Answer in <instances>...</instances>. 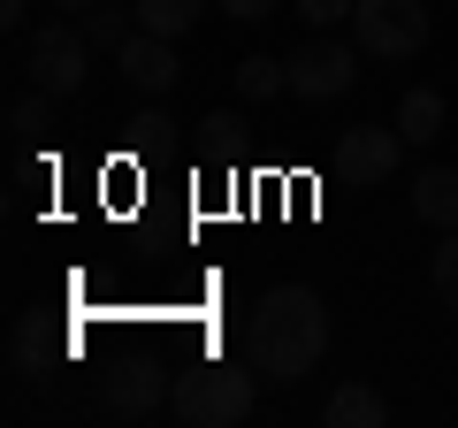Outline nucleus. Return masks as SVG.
Masks as SVG:
<instances>
[{"instance_id": "3", "label": "nucleus", "mask_w": 458, "mask_h": 428, "mask_svg": "<svg viewBox=\"0 0 458 428\" xmlns=\"http://www.w3.org/2000/svg\"><path fill=\"white\" fill-rule=\"evenodd\" d=\"M352 39L375 62H412L428 47V8L420 0H360L352 8Z\"/></svg>"}, {"instance_id": "6", "label": "nucleus", "mask_w": 458, "mask_h": 428, "mask_svg": "<svg viewBox=\"0 0 458 428\" xmlns=\"http://www.w3.org/2000/svg\"><path fill=\"white\" fill-rule=\"evenodd\" d=\"M352 77H360V39L344 47V39H306V47H291V92L298 99H336L352 92Z\"/></svg>"}, {"instance_id": "5", "label": "nucleus", "mask_w": 458, "mask_h": 428, "mask_svg": "<svg viewBox=\"0 0 458 428\" xmlns=\"http://www.w3.org/2000/svg\"><path fill=\"white\" fill-rule=\"evenodd\" d=\"M168 390H176V367L153 360V352H131V360H114V375H107V413L114 421H146V413L168 406Z\"/></svg>"}, {"instance_id": "20", "label": "nucleus", "mask_w": 458, "mask_h": 428, "mask_svg": "<svg viewBox=\"0 0 458 428\" xmlns=\"http://www.w3.org/2000/svg\"><path fill=\"white\" fill-rule=\"evenodd\" d=\"M0 23H8V31H23V23H31V0H0Z\"/></svg>"}, {"instance_id": "14", "label": "nucleus", "mask_w": 458, "mask_h": 428, "mask_svg": "<svg viewBox=\"0 0 458 428\" xmlns=\"http://www.w3.org/2000/svg\"><path fill=\"white\" fill-rule=\"evenodd\" d=\"M237 92H245V99L291 92V62H276V54H245V62H237Z\"/></svg>"}, {"instance_id": "8", "label": "nucleus", "mask_w": 458, "mask_h": 428, "mask_svg": "<svg viewBox=\"0 0 458 428\" xmlns=\"http://www.w3.org/2000/svg\"><path fill=\"white\" fill-rule=\"evenodd\" d=\"M114 69H123V84H131V92H146V99H168V92L183 84L176 39H161V31H131L123 47H114Z\"/></svg>"}, {"instance_id": "2", "label": "nucleus", "mask_w": 458, "mask_h": 428, "mask_svg": "<svg viewBox=\"0 0 458 428\" xmlns=\"http://www.w3.org/2000/svg\"><path fill=\"white\" fill-rule=\"evenodd\" d=\"M252 398H260V375L245 367H222V360H199L176 375V390H168V413H176L183 428H237L252 413Z\"/></svg>"}, {"instance_id": "11", "label": "nucleus", "mask_w": 458, "mask_h": 428, "mask_svg": "<svg viewBox=\"0 0 458 428\" xmlns=\"http://www.w3.org/2000/svg\"><path fill=\"white\" fill-rule=\"evenodd\" d=\"M397 138H405V146L443 138V92L436 84H405V99H397Z\"/></svg>"}, {"instance_id": "10", "label": "nucleus", "mask_w": 458, "mask_h": 428, "mask_svg": "<svg viewBox=\"0 0 458 428\" xmlns=\"http://www.w3.org/2000/svg\"><path fill=\"white\" fill-rule=\"evenodd\" d=\"M412 214L428 230H458V168H420L412 176Z\"/></svg>"}, {"instance_id": "18", "label": "nucleus", "mask_w": 458, "mask_h": 428, "mask_svg": "<svg viewBox=\"0 0 458 428\" xmlns=\"http://www.w3.org/2000/svg\"><path fill=\"white\" fill-rule=\"evenodd\" d=\"M291 8H298V23L328 31V23H352V8H360V0H291Z\"/></svg>"}, {"instance_id": "15", "label": "nucleus", "mask_w": 458, "mask_h": 428, "mask_svg": "<svg viewBox=\"0 0 458 428\" xmlns=\"http://www.w3.org/2000/svg\"><path fill=\"white\" fill-rule=\"evenodd\" d=\"M77 23H84V39H92V54H114L123 39H131V16H123L114 0H99V8H84Z\"/></svg>"}, {"instance_id": "4", "label": "nucleus", "mask_w": 458, "mask_h": 428, "mask_svg": "<svg viewBox=\"0 0 458 428\" xmlns=\"http://www.w3.org/2000/svg\"><path fill=\"white\" fill-rule=\"evenodd\" d=\"M84 62H92L84 23H47V31H31V54H23L31 84H38V92H54V99H69L84 84Z\"/></svg>"}, {"instance_id": "9", "label": "nucleus", "mask_w": 458, "mask_h": 428, "mask_svg": "<svg viewBox=\"0 0 458 428\" xmlns=\"http://www.w3.org/2000/svg\"><path fill=\"white\" fill-rule=\"evenodd\" d=\"M397 161H405V138H397V123L382 131V123H352L344 131V184L352 192H367V184H390Z\"/></svg>"}, {"instance_id": "1", "label": "nucleus", "mask_w": 458, "mask_h": 428, "mask_svg": "<svg viewBox=\"0 0 458 428\" xmlns=\"http://www.w3.org/2000/svg\"><path fill=\"white\" fill-rule=\"evenodd\" d=\"M321 352H328V306L306 283H276V291L245 313V360H252L260 382L298 390V382L321 367Z\"/></svg>"}, {"instance_id": "19", "label": "nucleus", "mask_w": 458, "mask_h": 428, "mask_svg": "<svg viewBox=\"0 0 458 428\" xmlns=\"http://www.w3.org/2000/svg\"><path fill=\"white\" fill-rule=\"evenodd\" d=\"M222 8H229L237 23H267V16H276V0H222Z\"/></svg>"}, {"instance_id": "7", "label": "nucleus", "mask_w": 458, "mask_h": 428, "mask_svg": "<svg viewBox=\"0 0 458 428\" xmlns=\"http://www.w3.org/2000/svg\"><path fill=\"white\" fill-rule=\"evenodd\" d=\"M69 313L62 306H31L16 313V330H8V360H16L23 382H47V360H69Z\"/></svg>"}, {"instance_id": "21", "label": "nucleus", "mask_w": 458, "mask_h": 428, "mask_svg": "<svg viewBox=\"0 0 458 428\" xmlns=\"http://www.w3.org/2000/svg\"><path fill=\"white\" fill-rule=\"evenodd\" d=\"M54 8H69V16H84V8H99V0H54Z\"/></svg>"}, {"instance_id": "13", "label": "nucleus", "mask_w": 458, "mask_h": 428, "mask_svg": "<svg viewBox=\"0 0 458 428\" xmlns=\"http://www.w3.org/2000/svg\"><path fill=\"white\" fill-rule=\"evenodd\" d=\"M131 16H138V31H161V39H183V31H191L199 16H207V0H138Z\"/></svg>"}, {"instance_id": "16", "label": "nucleus", "mask_w": 458, "mask_h": 428, "mask_svg": "<svg viewBox=\"0 0 458 428\" xmlns=\"http://www.w3.org/2000/svg\"><path fill=\"white\" fill-rule=\"evenodd\" d=\"M428 283H436V298H443V313H458V230H443V245H436V261H428Z\"/></svg>"}, {"instance_id": "12", "label": "nucleus", "mask_w": 458, "mask_h": 428, "mask_svg": "<svg viewBox=\"0 0 458 428\" xmlns=\"http://www.w3.org/2000/svg\"><path fill=\"white\" fill-rule=\"evenodd\" d=\"M328 428H382L390 421V398L382 390H367V382H344V390H328Z\"/></svg>"}, {"instance_id": "17", "label": "nucleus", "mask_w": 458, "mask_h": 428, "mask_svg": "<svg viewBox=\"0 0 458 428\" xmlns=\"http://www.w3.org/2000/svg\"><path fill=\"white\" fill-rule=\"evenodd\" d=\"M47 99H54V92H38V84H31V92H23L16 107H8V131H23V138H47V131H54Z\"/></svg>"}]
</instances>
